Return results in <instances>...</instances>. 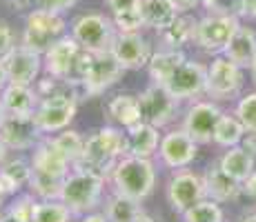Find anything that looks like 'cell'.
Segmentation results:
<instances>
[{"instance_id":"9c48e42d","label":"cell","mask_w":256,"mask_h":222,"mask_svg":"<svg viewBox=\"0 0 256 222\" xmlns=\"http://www.w3.org/2000/svg\"><path fill=\"white\" fill-rule=\"evenodd\" d=\"M160 87H165L176 100L205 96L208 93V67L194 60H185Z\"/></svg>"},{"instance_id":"484cf974","label":"cell","mask_w":256,"mask_h":222,"mask_svg":"<svg viewBox=\"0 0 256 222\" xmlns=\"http://www.w3.org/2000/svg\"><path fill=\"white\" fill-rule=\"evenodd\" d=\"M107 113H110L112 120H114L118 127H122V129H127V127L142 120L138 96H130V93H120V96L112 98L110 105H107Z\"/></svg>"},{"instance_id":"6da1fadb","label":"cell","mask_w":256,"mask_h":222,"mask_svg":"<svg viewBox=\"0 0 256 222\" xmlns=\"http://www.w3.org/2000/svg\"><path fill=\"white\" fill-rule=\"evenodd\" d=\"M127 154L125 149V131L116 127H100L85 138L82 160L76 167H85L96 174L110 178L116 162Z\"/></svg>"},{"instance_id":"7bdbcfd3","label":"cell","mask_w":256,"mask_h":222,"mask_svg":"<svg viewBox=\"0 0 256 222\" xmlns=\"http://www.w3.org/2000/svg\"><path fill=\"white\" fill-rule=\"evenodd\" d=\"M243 194L248 196V198L256 200V171H254V174L248 178V180L243 182Z\"/></svg>"},{"instance_id":"d590c367","label":"cell","mask_w":256,"mask_h":222,"mask_svg":"<svg viewBox=\"0 0 256 222\" xmlns=\"http://www.w3.org/2000/svg\"><path fill=\"white\" fill-rule=\"evenodd\" d=\"M114 24L118 31H140L145 27V18H142V4L127 11L114 13Z\"/></svg>"},{"instance_id":"c3c4849f","label":"cell","mask_w":256,"mask_h":222,"mask_svg":"<svg viewBox=\"0 0 256 222\" xmlns=\"http://www.w3.org/2000/svg\"><path fill=\"white\" fill-rule=\"evenodd\" d=\"M9 85V78H7V71H4V65L2 60H0V93H2V89Z\"/></svg>"},{"instance_id":"ba28073f","label":"cell","mask_w":256,"mask_h":222,"mask_svg":"<svg viewBox=\"0 0 256 222\" xmlns=\"http://www.w3.org/2000/svg\"><path fill=\"white\" fill-rule=\"evenodd\" d=\"M125 71L127 69L116 60V56L112 51L92 53L80 87H82V91H85V96H98V93H102L112 85H116Z\"/></svg>"},{"instance_id":"5bb4252c","label":"cell","mask_w":256,"mask_h":222,"mask_svg":"<svg viewBox=\"0 0 256 222\" xmlns=\"http://www.w3.org/2000/svg\"><path fill=\"white\" fill-rule=\"evenodd\" d=\"M138 102H140L142 120L158 127V129H163V127H167L174 120L176 107H178V100H176L165 87L156 85V82L140 93Z\"/></svg>"},{"instance_id":"f907efd6","label":"cell","mask_w":256,"mask_h":222,"mask_svg":"<svg viewBox=\"0 0 256 222\" xmlns=\"http://www.w3.org/2000/svg\"><path fill=\"white\" fill-rule=\"evenodd\" d=\"M4 2L14 4V7H27V4H32L34 0H4Z\"/></svg>"},{"instance_id":"7402d4cb","label":"cell","mask_w":256,"mask_h":222,"mask_svg":"<svg viewBox=\"0 0 256 222\" xmlns=\"http://www.w3.org/2000/svg\"><path fill=\"white\" fill-rule=\"evenodd\" d=\"M223 56H228L230 60L236 62V65L243 69L252 67V62L256 60V31L254 29L240 24L238 31L234 33V38L230 40L228 47H225Z\"/></svg>"},{"instance_id":"681fc988","label":"cell","mask_w":256,"mask_h":222,"mask_svg":"<svg viewBox=\"0 0 256 222\" xmlns=\"http://www.w3.org/2000/svg\"><path fill=\"white\" fill-rule=\"evenodd\" d=\"M7 147H4V142L2 140H0V167H2L4 165V162H7Z\"/></svg>"},{"instance_id":"277c9868","label":"cell","mask_w":256,"mask_h":222,"mask_svg":"<svg viewBox=\"0 0 256 222\" xmlns=\"http://www.w3.org/2000/svg\"><path fill=\"white\" fill-rule=\"evenodd\" d=\"M72 36L80 42L85 51L107 53L114 47L118 29L114 20L105 18L102 13H85L72 22Z\"/></svg>"},{"instance_id":"8fae6325","label":"cell","mask_w":256,"mask_h":222,"mask_svg":"<svg viewBox=\"0 0 256 222\" xmlns=\"http://www.w3.org/2000/svg\"><path fill=\"white\" fill-rule=\"evenodd\" d=\"M80 51H82L80 42L74 36L58 38V40L42 53V69L47 71V76L72 82L74 67H76Z\"/></svg>"},{"instance_id":"db71d44e","label":"cell","mask_w":256,"mask_h":222,"mask_svg":"<svg viewBox=\"0 0 256 222\" xmlns=\"http://www.w3.org/2000/svg\"><path fill=\"white\" fill-rule=\"evenodd\" d=\"M0 222H14V220H9V218H4V211L0 214Z\"/></svg>"},{"instance_id":"1f68e13d","label":"cell","mask_w":256,"mask_h":222,"mask_svg":"<svg viewBox=\"0 0 256 222\" xmlns=\"http://www.w3.org/2000/svg\"><path fill=\"white\" fill-rule=\"evenodd\" d=\"M183 220L185 222H223V209H220V202L203 198L200 202L192 205L187 211H183Z\"/></svg>"},{"instance_id":"2e32d148","label":"cell","mask_w":256,"mask_h":222,"mask_svg":"<svg viewBox=\"0 0 256 222\" xmlns=\"http://www.w3.org/2000/svg\"><path fill=\"white\" fill-rule=\"evenodd\" d=\"M112 53H114L116 60L120 62L127 71L147 67L152 56H154L150 40H147L140 31H118L116 42H114V47H112Z\"/></svg>"},{"instance_id":"d6986e66","label":"cell","mask_w":256,"mask_h":222,"mask_svg":"<svg viewBox=\"0 0 256 222\" xmlns=\"http://www.w3.org/2000/svg\"><path fill=\"white\" fill-rule=\"evenodd\" d=\"M158 145H160L158 127L150 125V122L140 120L125 129V149L130 156L152 158L154 154H158Z\"/></svg>"},{"instance_id":"30bf717a","label":"cell","mask_w":256,"mask_h":222,"mask_svg":"<svg viewBox=\"0 0 256 222\" xmlns=\"http://www.w3.org/2000/svg\"><path fill=\"white\" fill-rule=\"evenodd\" d=\"M203 198H208L203 176L194 174L190 169H176L174 176L167 182V200H170L172 209L183 214Z\"/></svg>"},{"instance_id":"60d3db41","label":"cell","mask_w":256,"mask_h":222,"mask_svg":"<svg viewBox=\"0 0 256 222\" xmlns=\"http://www.w3.org/2000/svg\"><path fill=\"white\" fill-rule=\"evenodd\" d=\"M20 189H22V187L18 185L16 180H12V178L4 174L2 169H0V196H2V198H9V196H16Z\"/></svg>"},{"instance_id":"ac0fdd59","label":"cell","mask_w":256,"mask_h":222,"mask_svg":"<svg viewBox=\"0 0 256 222\" xmlns=\"http://www.w3.org/2000/svg\"><path fill=\"white\" fill-rule=\"evenodd\" d=\"M72 162L65 158L60 149L56 147V142L52 138H42L32 151V169L36 174H45L54 178H67L72 171Z\"/></svg>"},{"instance_id":"5b68a950","label":"cell","mask_w":256,"mask_h":222,"mask_svg":"<svg viewBox=\"0 0 256 222\" xmlns=\"http://www.w3.org/2000/svg\"><path fill=\"white\" fill-rule=\"evenodd\" d=\"M67 22L60 13L47 11V9H34L27 16L22 31V44L38 53H45L58 38L65 36Z\"/></svg>"},{"instance_id":"7a4b0ae2","label":"cell","mask_w":256,"mask_h":222,"mask_svg":"<svg viewBox=\"0 0 256 222\" xmlns=\"http://www.w3.org/2000/svg\"><path fill=\"white\" fill-rule=\"evenodd\" d=\"M116 194L142 202L150 198L156 187V167L152 158H138L125 154L116 162L114 171L110 176Z\"/></svg>"},{"instance_id":"f35d334b","label":"cell","mask_w":256,"mask_h":222,"mask_svg":"<svg viewBox=\"0 0 256 222\" xmlns=\"http://www.w3.org/2000/svg\"><path fill=\"white\" fill-rule=\"evenodd\" d=\"M14 47H16V42H14L12 27H9L4 20H0V60H4V58L12 53Z\"/></svg>"},{"instance_id":"8d00e7d4","label":"cell","mask_w":256,"mask_h":222,"mask_svg":"<svg viewBox=\"0 0 256 222\" xmlns=\"http://www.w3.org/2000/svg\"><path fill=\"white\" fill-rule=\"evenodd\" d=\"M0 169H2L9 178H12V180H16L20 187L29 185V180H32V174H34L32 160H24V158H16V160L4 162Z\"/></svg>"},{"instance_id":"4dcf8cb0","label":"cell","mask_w":256,"mask_h":222,"mask_svg":"<svg viewBox=\"0 0 256 222\" xmlns=\"http://www.w3.org/2000/svg\"><path fill=\"white\" fill-rule=\"evenodd\" d=\"M56 142V147L65 154V158L72 162L74 167L82 160V151H85V138L80 136L78 131H72V129H62L58 131V136L52 138Z\"/></svg>"},{"instance_id":"816d5d0a","label":"cell","mask_w":256,"mask_h":222,"mask_svg":"<svg viewBox=\"0 0 256 222\" xmlns=\"http://www.w3.org/2000/svg\"><path fill=\"white\" fill-rule=\"evenodd\" d=\"M250 78H252V82H254V87H256V60L252 62V67H250Z\"/></svg>"},{"instance_id":"e0dca14e","label":"cell","mask_w":256,"mask_h":222,"mask_svg":"<svg viewBox=\"0 0 256 222\" xmlns=\"http://www.w3.org/2000/svg\"><path fill=\"white\" fill-rule=\"evenodd\" d=\"M2 65L9 82H14V85H34L42 69V53L34 51L24 44H18L2 60Z\"/></svg>"},{"instance_id":"ffe728a7","label":"cell","mask_w":256,"mask_h":222,"mask_svg":"<svg viewBox=\"0 0 256 222\" xmlns=\"http://www.w3.org/2000/svg\"><path fill=\"white\" fill-rule=\"evenodd\" d=\"M0 102L4 107V113H14V116H34L40 96L32 85H14L9 82L0 93Z\"/></svg>"},{"instance_id":"f6af8a7d","label":"cell","mask_w":256,"mask_h":222,"mask_svg":"<svg viewBox=\"0 0 256 222\" xmlns=\"http://www.w3.org/2000/svg\"><path fill=\"white\" fill-rule=\"evenodd\" d=\"M243 18H256V0H243Z\"/></svg>"},{"instance_id":"4fadbf2b","label":"cell","mask_w":256,"mask_h":222,"mask_svg":"<svg viewBox=\"0 0 256 222\" xmlns=\"http://www.w3.org/2000/svg\"><path fill=\"white\" fill-rule=\"evenodd\" d=\"M42 133L38 129L34 116H14L7 113L0 125V140L4 142L9 151H27L34 149L42 140Z\"/></svg>"},{"instance_id":"836d02e7","label":"cell","mask_w":256,"mask_h":222,"mask_svg":"<svg viewBox=\"0 0 256 222\" xmlns=\"http://www.w3.org/2000/svg\"><path fill=\"white\" fill-rule=\"evenodd\" d=\"M38 198L34 194H20L16 196L7 207H4V218L14 222H32L34 220V207Z\"/></svg>"},{"instance_id":"4316f807","label":"cell","mask_w":256,"mask_h":222,"mask_svg":"<svg viewBox=\"0 0 256 222\" xmlns=\"http://www.w3.org/2000/svg\"><path fill=\"white\" fill-rule=\"evenodd\" d=\"M178 9L172 4V0H142V18L145 27L154 31H165L172 22L178 18Z\"/></svg>"},{"instance_id":"74e56055","label":"cell","mask_w":256,"mask_h":222,"mask_svg":"<svg viewBox=\"0 0 256 222\" xmlns=\"http://www.w3.org/2000/svg\"><path fill=\"white\" fill-rule=\"evenodd\" d=\"M200 4H203L210 13L243 18V0H200Z\"/></svg>"},{"instance_id":"11a10c76","label":"cell","mask_w":256,"mask_h":222,"mask_svg":"<svg viewBox=\"0 0 256 222\" xmlns=\"http://www.w3.org/2000/svg\"><path fill=\"white\" fill-rule=\"evenodd\" d=\"M2 202H4V198H2V196H0V214H2V211H4V207H2Z\"/></svg>"},{"instance_id":"44dd1931","label":"cell","mask_w":256,"mask_h":222,"mask_svg":"<svg viewBox=\"0 0 256 222\" xmlns=\"http://www.w3.org/2000/svg\"><path fill=\"white\" fill-rule=\"evenodd\" d=\"M205 180V191H208V198L216 202H230L236 200L243 194V182L234 180L232 176H228L220 165H212L208 167V171L203 174Z\"/></svg>"},{"instance_id":"f5cc1de1","label":"cell","mask_w":256,"mask_h":222,"mask_svg":"<svg viewBox=\"0 0 256 222\" xmlns=\"http://www.w3.org/2000/svg\"><path fill=\"white\" fill-rule=\"evenodd\" d=\"M4 116H7V113H4V107H2V102H0V125H2Z\"/></svg>"},{"instance_id":"9a60e30c","label":"cell","mask_w":256,"mask_h":222,"mask_svg":"<svg viewBox=\"0 0 256 222\" xmlns=\"http://www.w3.org/2000/svg\"><path fill=\"white\" fill-rule=\"evenodd\" d=\"M223 116V109H220L216 102L212 100H198L187 109V116L183 120V129L194 138L198 145H210L214 142V129L218 118Z\"/></svg>"},{"instance_id":"52a82bcc","label":"cell","mask_w":256,"mask_h":222,"mask_svg":"<svg viewBox=\"0 0 256 222\" xmlns=\"http://www.w3.org/2000/svg\"><path fill=\"white\" fill-rule=\"evenodd\" d=\"M243 80V67L218 53L208 67V93L205 96L214 98V100H230L240 93Z\"/></svg>"},{"instance_id":"603a6c76","label":"cell","mask_w":256,"mask_h":222,"mask_svg":"<svg viewBox=\"0 0 256 222\" xmlns=\"http://www.w3.org/2000/svg\"><path fill=\"white\" fill-rule=\"evenodd\" d=\"M105 216L110 218V222H154L142 211L138 200L127 198L116 191L105 202Z\"/></svg>"},{"instance_id":"7dc6e473","label":"cell","mask_w":256,"mask_h":222,"mask_svg":"<svg viewBox=\"0 0 256 222\" xmlns=\"http://www.w3.org/2000/svg\"><path fill=\"white\" fill-rule=\"evenodd\" d=\"M243 147L250 151L252 156H256V133L248 131V138H243Z\"/></svg>"},{"instance_id":"ab89813d","label":"cell","mask_w":256,"mask_h":222,"mask_svg":"<svg viewBox=\"0 0 256 222\" xmlns=\"http://www.w3.org/2000/svg\"><path fill=\"white\" fill-rule=\"evenodd\" d=\"M38 7L40 9H47V11H54V13H62L67 9H72L78 0H36Z\"/></svg>"},{"instance_id":"83f0119b","label":"cell","mask_w":256,"mask_h":222,"mask_svg":"<svg viewBox=\"0 0 256 222\" xmlns=\"http://www.w3.org/2000/svg\"><path fill=\"white\" fill-rule=\"evenodd\" d=\"M185 53L183 49H160L152 56L150 65H147V71H150V78L156 82V85H163L167 78L176 71V67L180 62H185Z\"/></svg>"},{"instance_id":"3957f363","label":"cell","mask_w":256,"mask_h":222,"mask_svg":"<svg viewBox=\"0 0 256 222\" xmlns=\"http://www.w3.org/2000/svg\"><path fill=\"white\" fill-rule=\"evenodd\" d=\"M105 176L96 174L85 167H72L62 182L60 200L72 209L74 216H85L90 211H96V207L102 200L105 191Z\"/></svg>"},{"instance_id":"e575fe53","label":"cell","mask_w":256,"mask_h":222,"mask_svg":"<svg viewBox=\"0 0 256 222\" xmlns=\"http://www.w3.org/2000/svg\"><path fill=\"white\" fill-rule=\"evenodd\" d=\"M236 118L243 122L245 131L256 133V91L252 93H245L238 102H236Z\"/></svg>"},{"instance_id":"bcb514c9","label":"cell","mask_w":256,"mask_h":222,"mask_svg":"<svg viewBox=\"0 0 256 222\" xmlns=\"http://www.w3.org/2000/svg\"><path fill=\"white\" fill-rule=\"evenodd\" d=\"M80 222H110V218H107L105 214H96V211H90V214L82 216Z\"/></svg>"},{"instance_id":"8992f818","label":"cell","mask_w":256,"mask_h":222,"mask_svg":"<svg viewBox=\"0 0 256 222\" xmlns=\"http://www.w3.org/2000/svg\"><path fill=\"white\" fill-rule=\"evenodd\" d=\"M240 27V18L238 16H220V13H210V16L200 18L196 24V40L194 44H198L203 51L208 53H218L225 51V47L230 44V40L234 38V33Z\"/></svg>"},{"instance_id":"b9f144b4","label":"cell","mask_w":256,"mask_h":222,"mask_svg":"<svg viewBox=\"0 0 256 222\" xmlns=\"http://www.w3.org/2000/svg\"><path fill=\"white\" fill-rule=\"evenodd\" d=\"M105 4L112 9V16H114V13L127 11V9L140 7V4H142V0H105Z\"/></svg>"},{"instance_id":"d4e9b609","label":"cell","mask_w":256,"mask_h":222,"mask_svg":"<svg viewBox=\"0 0 256 222\" xmlns=\"http://www.w3.org/2000/svg\"><path fill=\"white\" fill-rule=\"evenodd\" d=\"M196 20L190 13H178L174 22L160 31V42H163V49H183L185 44L196 40Z\"/></svg>"},{"instance_id":"cb8c5ba5","label":"cell","mask_w":256,"mask_h":222,"mask_svg":"<svg viewBox=\"0 0 256 222\" xmlns=\"http://www.w3.org/2000/svg\"><path fill=\"white\" fill-rule=\"evenodd\" d=\"M218 165H220V169L228 176H232L234 180L245 182L256 171V156L250 154L243 145H236L225 151L223 158L218 160Z\"/></svg>"},{"instance_id":"f1b7e54d","label":"cell","mask_w":256,"mask_h":222,"mask_svg":"<svg viewBox=\"0 0 256 222\" xmlns=\"http://www.w3.org/2000/svg\"><path fill=\"white\" fill-rule=\"evenodd\" d=\"M245 127L243 122L236 118V113H225L218 118V122H216V129H214V145L218 147H225V149H230V147H236L243 142L245 138Z\"/></svg>"},{"instance_id":"d6a6232c","label":"cell","mask_w":256,"mask_h":222,"mask_svg":"<svg viewBox=\"0 0 256 222\" xmlns=\"http://www.w3.org/2000/svg\"><path fill=\"white\" fill-rule=\"evenodd\" d=\"M62 182H65V178H54V176L36 174V171H34L32 180H29V187H32V194L36 196L38 200H56V198H60Z\"/></svg>"},{"instance_id":"7c38bea8","label":"cell","mask_w":256,"mask_h":222,"mask_svg":"<svg viewBox=\"0 0 256 222\" xmlns=\"http://www.w3.org/2000/svg\"><path fill=\"white\" fill-rule=\"evenodd\" d=\"M198 156V142L185 129H174L160 138L158 158L167 169H185Z\"/></svg>"},{"instance_id":"ee69618b","label":"cell","mask_w":256,"mask_h":222,"mask_svg":"<svg viewBox=\"0 0 256 222\" xmlns=\"http://www.w3.org/2000/svg\"><path fill=\"white\" fill-rule=\"evenodd\" d=\"M172 4H174L180 13H187V11H192L196 4H200V0H172Z\"/></svg>"},{"instance_id":"f546056e","label":"cell","mask_w":256,"mask_h":222,"mask_svg":"<svg viewBox=\"0 0 256 222\" xmlns=\"http://www.w3.org/2000/svg\"><path fill=\"white\" fill-rule=\"evenodd\" d=\"M74 218L72 209L60 198L56 200H38L34 207L32 222H70Z\"/></svg>"}]
</instances>
